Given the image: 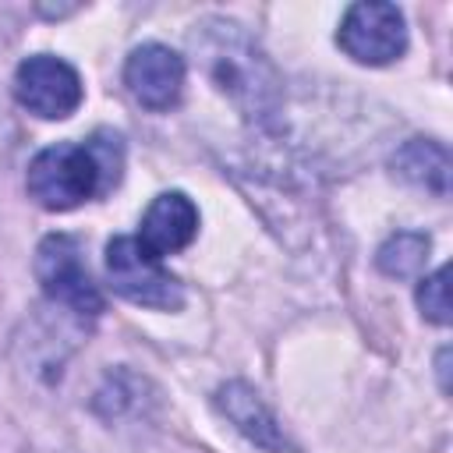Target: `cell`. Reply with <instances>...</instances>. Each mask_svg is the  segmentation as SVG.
<instances>
[{
    "label": "cell",
    "instance_id": "obj_1",
    "mask_svg": "<svg viewBox=\"0 0 453 453\" xmlns=\"http://www.w3.org/2000/svg\"><path fill=\"white\" fill-rule=\"evenodd\" d=\"M191 50L198 53V64L209 74V81L248 120L269 124L276 117L283 99L280 74L241 25L226 18H205L191 32Z\"/></svg>",
    "mask_w": 453,
    "mask_h": 453
},
{
    "label": "cell",
    "instance_id": "obj_2",
    "mask_svg": "<svg viewBox=\"0 0 453 453\" xmlns=\"http://www.w3.org/2000/svg\"><path fill=\"white\" fill-rule=\"evenodd\" d=\"M120 166H124L120 138L110 131H96L88 142H57L35 152L25 173V188L42 209L67 212L110 191L120 180Z\"/></svg>",
    "mask_w": 453,
    "mask_h": 453
},
{
    "label": "cell",
    "instance_id": "obj_3",
    "mask_svg": "<svg viewBox=\"0 0 453 453\" xmlns=\"http://www.w3.org/2000/svg\"><path fill=\"white\" fill-rule=\"evenodd\" d=\"M106 276L110 287L142 308L173 311L184 304V287L163 269V262L138 237H113L106 244Z\"/></svg>",
    "mask_w": 453,
    "mask_h": 453
},
{
    "label": "cell",
    "instance_id": "obj_4",
    "mask_svg": "<svg viewBox=\"0 0 453 453\" xmlns=\"http://www.w3.org/2000/svg\"><path fill=\"white\" fill-rule=\"evenodd\" d=\"M35 280H39V287L50 301L64 304L78 319H96L103 311V294L96 290V283H92V276L81 262L78 241L67 237V234H50L39 244Z\"/></svg>",
    "mask_w": 453,
    "mask_h": 453
},
{
    "label": "cell",
    "instance_id": "obj_5",
    "mask_svg": "<svg viewBox=\"0 0 453 453\" xmlns=\"http://www.w3.org/2000/svg\"><path fill=\"white\" fill-rule=\"evenodd\" d=\"M336 42L357 64H368V67L393 64L407 50L403 11L396 4H379V0L354 4V7H347L343 21H340Z\"/></svg>",
    "mask_w": 453,
    "mask_h": 453
},
{
    "label": "cell",
    "instance_id": "obj_6",
    "mask_svg": "<svg viewBox=\"0 0 453 453\" xmlns=\"http://www.w3.org/2000/svg\"><path fill=\"white\" fill-rule=\"evenodd\" d=\"M14 99L42 120H64L81 103V78L67 60L35 53L14 71Z\"/></svg>",
    "mask_w": 453,
    "mask_h": 453
},
{
    "label": "cell",
    "instance_id": "obj_7",
    "mask_svg": "<svg viewBox=\"0 0 453 453\" xmlns=\"http://www.w3.org/2000/svg\"><path fill=\"white\" fill-rule=\"evenodd\" d=\"M124 85L145 110H170L184 92V57L163 42H142L124 64Z\"/></svg>",
    "mask_w": 453,
    "mask_h": 453
},
{
    "label": "cell",
    "instance_id": "obj_8",
    "mask_svg": "<svg viewBox=\"0 0 453 453\" xmlns=\"http://www.w3.org/2000/svg\"><path fill=\"white\" fill-rule=\"evenodd\" d=\"M195 234H198V209H195V202L184 191H163L145 209L138 241L156 258H163V255H173V251L188 248Z\"/></svg>",
    "mask_w": 453,
    "mask_h": 453
},
{
    "label": "cell",
    "instance_id": "obj_9",
    "mask_svg": "<svg viewBox=\"0 0 453 453\" xmlns=\"http://www.w3.org/2000/svg\"><path fill=\"white\" fill-rule=\"evenodd\" d=\"M216 407H219L223 418H226L244 439H251L255 446H262V449H269V453H280V449L287 446V439H283V432H280L273 411L262 403V396H258L248 382H226V386H219Z\"/></svg>",
    "mask_w": 453,
    "mask_h": 453
},
{
    "label": "cell",
    "instance_id": "obj_10",
    "mask_svg": "<svg viewBox=\"0 0 453 453\" xmlns=\"http://www.w3.org/2000/svg\"><path fill=\"white\" fill-rule=\"evenodd\" d=\"M393 170L403 180H411V184H418V188H425L439 198L449 191V152L432 138L403 142L393 156Z\"/></svg>",
    "mask_w": 453,
    "mask_h": 453
},
{
    "label": "cell",
    "instance_id": "obj_11",
    "mask_svg": "<svg viewBox=\"0 0 453 453\" xmlns=\"http://www.w3.org/2000/svg\"><path fill=\"white\" fill-rule=\"evenodd\" d=\"M428 251H432V241H428L425 234L400 230V234H393V237H389V241L379 248L375 262H379V269H382L386 276L411 280V276H418V273L425 269Z\"/></svg>",
    "mask_w": 453,
    "mask_h": 453
},
{
    "label": "cell",
    "instance_id": "obj_12",
    "mask_svg": "<svg viewBox=\"0 0 453 453\" xmlns=\"http://www.w3.org/2000/svg\"><path fill=\"white\" fill-rule=\"evenodd\" d=\"M446 280H449V269L439 265L432 276H421V283H418V308L435 326L449 322V283Z\"/></svg>",
    "mask_w": 453,
    "mask_h": 453
}]
</instances>
